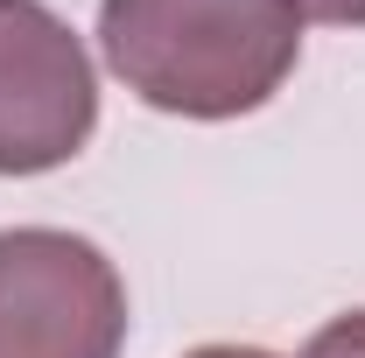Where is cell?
Listing matches in <instances>:
<instances>
[{"label":"cell","mask_w":365,"mask_h":358,"mask_svg":"<svg viewBox=\"0 0 365 358\" xmlns=\"http://www.w3.org/2000/svg\"><path fill=\"white\" fill-rule=\"evenodd\" d=\"M98 49L140 106L239 120L288 85L302 14L295 0H98Z\"/></svg>","instance_id":"obj_1"},{"label":"cell","mask_w":365,"mask_h":358,"mask_svg":"<svg viewBox=\"0 0 365 358\" xmlns=\"http://www.w3.org/2000/svg\"><path fill=\"white\" fill-rule=\"evenodd\" d=\"M127 281L63 225L0 232V358H120Z\"/></svg>","instance_id":"obj_2"},{"label":"cell","mask_w":365,"mask_h":358,"mask_svg":"<svg viewBox=\"0 0 365 358\" xmlns=\"http://www.w3.org/2000/svg\"><path fill=\"white\" fill-rule=\"evenodd\" d=\"M98 127V78L63 14L0 0V176H43L85 155Z\"/></svg>","instance_id":"obj_3"},{"label":"cell","mask_w":365,"mask_h":358,"mask_svg":"<svg viewBox=\"0 0 365 358\" xmlns=\"http://www.w3.org/2000/svg\"><path fill=\"white\" fill-rule=\"evenodd\" d=\"M302 358H365V310L330 316L317 337H309V352H302Z\"/></svg>","instance_id":"obj_4"},{"label":"cell","mask_w":365,"mask_h":358,"mask_svg":"<svg viewBox=\"0 0 365 358\" xmlns=\"http://www.w3.org/2000/svg\"><path fill=\"white\" fill-rule=\"evenodd\" d=\"M302 21H330V29H365V0H295Z\"/></svg>","instance_id":"obj_5"},{"label":"cell","mask_w":365,"mask_h":358,"mask_svg":"<svg viewBox=\"0 0 365 358\" xmlns=\"http://www.w3.org/2000/svg\"><path fill=\"white\" fill-rule=\"evenodd\" d=\"M190 358H274V352H260V344H197Z\"/></svg>","instance_id":"obj_6"}]
</instances>
